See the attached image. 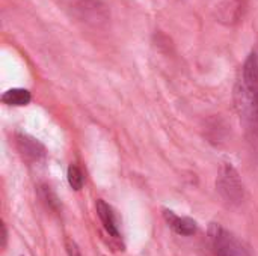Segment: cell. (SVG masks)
I'll use <instances>...</instances> for the list:
<instances>
[{"mask_svg": "<svg viewBox=\"0 0 258 256\" xmlns=\"http://www.w3.org/2000/svg\"><path fill=\"white\" fill-rule=\"evenodd\" d=\"M163 219L166 222V225L178 235L183 237H190L198 231V225L194 219L190 217H181L178 214H175L171 210H163Z\"/></svg>", "mask_w": 258, "mask_h": 256, "instance_id": "5", "label": "cell"}, {"mask_svg": "<svg viewBox=\"0 0 258 256\" xmlns=\"http://www.w3.org/2000/svg\"><path fill=\"white\" fill-rule=\"evenodd\" d=\"M97 208V214L101 220V225L104 228V231L115 240L121 238V232H119V225H118V217L113 211V208L103 199H98L95 204Z\"/></svg>", "mask_w": 258, "mask_h": 256, "instance_id": "4", "label": "cell"}, {"mask_svg": "<svg viewBox=\"0 0 258 256\" xmlns=\"http://www.w3.org/2000/svg\"><path fill=\"white\" fill-rule=\"evenodd\" d=\"M15 143H17V149L20 151V154L29 161H38L45 155L44 146L36 139L27 134H17Z\"/></svg>", "mask_w": 258, "mask_h": 256, "instance_id": "6", "label": "cell"}, {"mask_svg": "<svg viewBox=\"0 0 258 256\" xmlns=\"http://www.w3.org/2000/svg\"><path fill=\"white\" fill-rule=\"evenodd\" d=\"M32 100V95L27 89L23 88H12L8 89L2 95V103L6 106H14V107H23L27 106Z\"/></svg>", "mask_w": 258, "mask_h": 256, "instance_id": "7", "label": "cell"}, {"mask_svg": "<svg viewBox=\"0 0 258 256\" xmlns=\"http://www.w3.org/2000/svg\"><path fill=\"white\" fill-rule=\"evenodd\" d=\"M41 196L44 199V202L47 204V207L53 211H56L59 208V199L54 195V192L48 187V186H41Z\"/></svg>", "mask_w": 258, "mask_h": 256, "instance_id": "10", "label": "cell"}, {"mask_svg": "<svg viewBox=\"0 0 258 256\" xmlns=\"http://www.w3.org/2000/svg\"><path fill=\"white\" fill-rule=\"evenodd\" d=\"M103 5L100 0H79V9L85 15H94V18H100L103 14Z\"/></svg>", "mask_w": 258, "mask_h": 256, "instance_id": "8", "label": "cell"}, {"mask_svg": "<svg viewBox=\"0 0 258 256\" xmlns=\"http://www.w3.org/2000/svg\"><path fill=\"white\" fill-rule=\"evenodd\" d=\"M6 238H8L6 226H5V223H2V247H5V246H6Z\"/></svg>", "mask_w": 258, "mask_h": 256, "instance_id": "12", "label": "cell"}, {"mask_svg": "<svg viewBox=\"0 0 258 256\" xmlns=\"http://www.w3.org/2000/svg\"><path fill=\"white\" fill-rule=\"evenodd\" d=\"M234 103L248 131H258V54L251 53L234 88Z\"/></svg>", "mask_w": 258, "mask_h": 256, "instance_id": "1", "label": "cell"}, {"mask_svg": "<svg viewBox=\"0 0 258 256\" xmlns=\"http://www.w3.org/2000/svg\"><path fill=\"white\" fill-rule=\"evenodd\" d=\"M216 189L225 202L231 205H239L243 202L245 187H243L239 172L234 169L233 164L222 163V166L219 167L218 180H216Z\"/></svg>", "mask_w": 258, "mask_h": 256, "instance_id": "3", "label": "cell"}, {"mask_svg": "<svg viewBox=\"0 0 258 256\" xmlns=\"http://www.w3.org/2000/svg\"><path fill=\"white\" fill-rule=\"evenodd\" d=\"M67 178H68V184L71 186L73 190H77V192L82 190V187L85 184V178H83V174H82L79 166L70 164L68 172H67Z\"/></svg>", "mask_w": 258, "mask_h": 256, "instance_id": "9", "label": "cell"}, {"mask_svg": "<svg viewBox=\"0 0 258 256\" xmlns=\"http://www.w3.org/2000/svg\"><path fill=\"white\" fill-rule=\"evenodd\" d=\"M209 241L216 256H252L249 249L219 223L209 226Z\"/></svg>", "mask_w": 258, "mask_h": 256, "instance_id": "2", "label": "cell"}, {"mask_svg": "<svg viewBox=\"0 0 258 256\" xmlns=\"http://www.w3.org/2000/svg\"><path fill=\"white\" fill-rule=\"evenodd\" d=\"M65 249H67V255L68 256H82L77 243L74 240H71V238L65 240Z\"/></svg>", "mask_w": 258, "mask_h": 256, "instance_id": "11", "label": "cell"}]
</instances>
